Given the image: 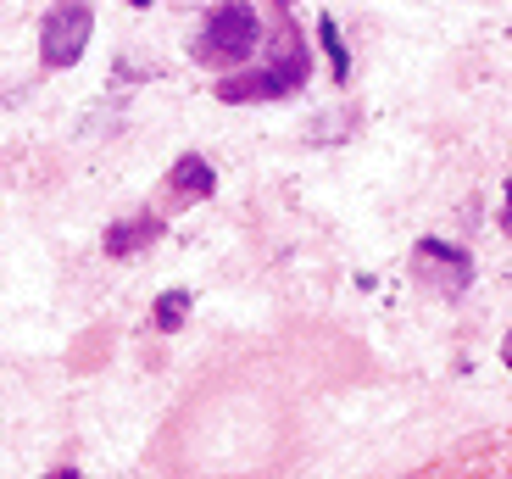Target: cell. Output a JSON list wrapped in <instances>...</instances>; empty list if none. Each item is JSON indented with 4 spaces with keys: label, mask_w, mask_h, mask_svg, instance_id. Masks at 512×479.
I'll list each match as a JSON object with an SVG mask.
<instances>
[{
    "label": "cell",
    "mask_w": 512,
    "mask_h": 479,
    "mask_svg": "<svg viewBox=\"0 0 512 479\" xmlns=\"http://www.w3.org/2000/svg\"><path fill=\"white\" fill-rule=\"evenodd\" d=\"M312 62H307V45L301 39H284V51L273 56L268 67H251V73H229L218 84V101L223 106H245V101H284V95H295L301 84H307Z\"/></svg>",
    "instance_id": "6da1fadb"
},
{
    "label": "cell",
    "mask_w": 512,
    "mask_h": 479,
    "mask_svg": "<svg viewBox=\"0 0 512 479\" xmlns=\"http://www.w3.org/2000/svg\"><path fill=\"white\" fill-rule=\"evenodd\" d=\"M256 39H262L256 6L223 0V6H212V17H206L201 34H195V62L201 67H234V62H245V56L256 51Z\"/></svg>",
    "instance_id": "7a4b0ae2"
},
{
    "label": "cell",
    "mask_w": 512,
    "mask_h": 479,
    "mask_svg": "<svg viewBox=\"0 0 512 479\" xmlns=\"http://www.w3.org/2000/svg\"><path fill=\"white\" fill-rule=\"evenodd\" d=\"M90 34H95V6H84V0L51 6L45 23H39V56H45V67H73L84 56V45H90Z\"/></svg>",
    "instance_id": "3957f363"
},
{
    "label": "cell",
    "mask_w": 512,
    "mask_h": 479,
    "mask_svg": "<svg viewBox=\"0 0 512 479\" xmlns=\"http://www.w3.org/2000/svg\"><path fill=\"white\" fill-rule=\"evenodd\" d=\"M412 262H418L423 285H435L440 296H462V290H468V279H474V257H468V251H457V246H446V240H418Z\"/></svg>",
    "instance_id": "277c9868"
},
{
    "label": "cell",
    "mask_w": 512,
    "mask_h": 479,
    "mask_svg": "<svg viewBox=\"0 0 512 479\" xmlns=\"http://www.w3.org/2000/svg\"><path fill=\"white\" fill-rule=\"evenodd\" d=\"M212 190H218V173H212L206 156L190 151L167 168V207H195V201H206Z\"/></svg>",
    "instance_id": "5b68a950"
},
{
    "label": "cell",
    "mask_w": 512,
    "mask_h": 479,
    "mask_svg": "<svg viewBox=\"0 0 512 479\" xmlns=\"http://www.w3.org/2000/svg\"><path fill=\"white\" fill-rule=\"evenodd\" d=\"M162 240V218H128L106 229V257H140L145 246Z\"/></svg>",
    "instance_id": "8992f818"
},
{
    "label": "cell",
    "mask_w": 512,
    "mask_h": 479,
    "mask_svg": "<svg viewBox=\"0 0 512 479\" xmlns=\"http://www.w3.org/2000/svg\"><path fill=\"white\" fill-rule=\"evenodd\" d=\"M184 312H190V296H184V290H167V296L151 307V324L162 329V335H173V329L184 324Z\"/></svg>",
    "instance_id": "52a82bcc"
},
{
    "label": "cell",
    "mask_w": 512,
    "mask_h": 479,
    "mask_svg": "<svg viewBox=\"0 0 512 479\" xmlns=\"http://www.w3.org/2000/svg\"><path fill=\"white\" fill-rule=\"evenodd\" d=\"M318 39H323V51H329V62H334V78L346 84L351 56H346V45H340V28H334V17H318Z\"/></svg>",
    "instance_id": "ba28073f"
},
{
    "label": "cell",
    "mask_w": 512,
    "mask_h": 479,
    "mask_svg": "<svg viewBox=\"0 0 512 479\" xmlns=\"http://www.w3.org/2000/svg\"><path fill=\"white\" fill-rule=\"evenodd\" d=\"M501 363H507V368H512V335H507V340H501Z\"/></svg>",
    "instance_id": "9c48e42d"
},
{
    "label": "cell",
    "mask_w": 512,
    "mask_h": 479,
    "mask_svg": "<svg viewBox=\"0 0 512 479\" xmlns=\"http://www.w3.org/2000/svg\"><path fill=\"white\" fill-rule=\"evenodd\" d=\"M507 229H512V179H507Z\"/></svg>",
    "instance_id": "30bf717a"
}]
</instances>
